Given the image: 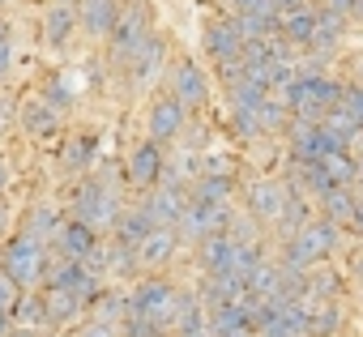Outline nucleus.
<instances>
[{
  "instance_id": "obj_1",
  "label": "nucleus",
  "mask_w": 363,
  "mask_h": 337,
  "mask_svg": "<svg viewBox=\"0 0 363 337\" xmlns=\"http://www.w3.org/2000/svg\"><path fill=\"white\" fill-rule=\"evenodd\" d=\"M342 227L337 222H329V218H312L295 239H286V244H278V265H286V269H316V265H325L337 248H342Z\"/></svg>"
},
{
  "instance_id": "obj_2",
  "label": "nucleus",
  "mask_w": 363,
  "mask_h": 337,
  "mask_svg": "<svg viewBox=\"0 0 363 337\" xmlns=\"http://www.w3.org/2000/svg\"><path fill=\"white\" fill-rule=\"evenodd\" d=\"M0 269H5L22 290H43L48 269H52V248L30 239L26 231H18L13 239H5V248H0Z\"/></svg>"
},
{
  "instance_id": "obj_3",
  "label": "nucleus",
  "mask_w": 363,
  "mask_h": 337,
  "mask_svg": "<svg viewBox=\"0 0 363 337\" xmlns=\"http://www.w3.org/2000/svg\"><path fill=\"white\" fill-rule=\"evenodd\" d=\"M120 210H124L120 193H116V188H107V184H99L94 176H86V180L73 188L69 218H77V222H86V227H94V231L103 235V231H111V227H116Z\"/></svg>"
},
{
  "instance_id": "obj_4",
  "label": "nucleus",
  "mask_w": 363,
  "mask_h": 337,
  "mask_svg": "<svg viewBox=\"0 0 363 337\" xmlns=\"http://www.w3.org/2000/svg\"><path fill=\"white\" fill-rule=\"evenodd\" d=\"M206 56L218 64V77H223V86H231V81H240V64H244V35H240V26H235V18H218V22H210L206 26Z\"/></svg>"
},
{
  "instance_id": "obj_5",
  "label": "nucleus",
  "mask_w": 363,
  "mask_h": 337,
  "mask_svg": "<svg viewBox=\"0 0 363 337\" xmlns=\"http://www.w3.org/2000/svg\"><path fill=\"white\" fill-rule=\"evenodd\" d=\"M150 30H154L150 5H145V0H128V5L120 9V18H116V26H111V35H107V56H111V64L124 69V60L141 47V39H145Z\"/></svg>"
},
{
  "instance_id": "obj_6",
  "label": "nucleus",
  "mask_w": 363,
  "mask_h": 337,
  "mask_svg": "<svg viewBox=\"0 0 363 337\" xmlns=\"http://www.w3.org/2000/svg\"><path fill=\"white\" fill-rule=\"evenodd\" d=\"M128 299H133V316H141V320H150V324H158V329H171V312H175L179 286H171V282L158 278V273H145V278L128 290Z\"/></svg>"
},
{
  "instance_id": "obj_7",
  "label": "nucleus",
  "mask_w": 363,
  "mask_h": 337,
  "mask_svg": "<svg viewBox=\"0 0 363 337\" xmlns=\"http://www.w3.org/2000/svg\"><path fill=\"white\" fill-rule=\"evenodd\" d=\"M235 205H197V201H189V210H184V218H179V244H206L210 235H227L231 231V222H235Z\"/></svg>"
},
{
  "instance_id": "obj_8",
  "label": "nucleus",
  "mask_w": 363,
  "mask_h": 337,
  "mask_svg": "<svg viewBox=\"0 0 363 337\" xmlns=\"http://www.w3.org/2000/svg\"><path fill=\"white\" fill-rule=\"evenodd\" d=\"M103 286H107V282H103L99 273H90V265H82V261H60V256H52V269H48V282H43V290H69V295H77L86 307L99 299Z\"/></svg>"
},
{
  "instance_id": "obj_9",
  "label": "nucleus",
  "mask_w": 363,
  "mask_h": 337,
  "mask_svg": "<svg viewBox=\"0 0 363 337\" xmlns=\"http://www.w3.org/2000/svg\"><path fill=\"white\" fill-rule=\"evenodd\" d=\"M171 98L184 107V111H201L210 103V73L193 56L175 60V69H171Z\"/></svg>"
},
{
  "instance_id": "obj_10",
  "label": "nucleus",
  "mask_w": 363,
  "mask_h": 337,
  "mask_svg": "<svg viewBox=\"0 0 363 337\" xmlns=\"http://www.w3.org/2000/svg\"><path fill=\"white\" fill-rule=\"evenodd\" d=\"M184 128H189V111L179 107L171 94H158V98L145 107V137H150V141H158V145H175Z\"/></svg>"
},
{
  "instance_id": "obj_11",
  "label": "nucleus",
  "mask_w": 363,
  "mask_h": 337,
  "mask_svg": "<svg viewBox=\"0 0 363 337\" xmlns=\"http://www.w3.org/2000/svg\"><path fill=\"white\" fill-rule=\"evenodd\" d=\"M286 193H291V184H282V180H252L244 188V214L257 218L261 227H278Z\"/></svg>"
},
{
  "instance_id": "obj_12",
  "label": "nucleus",
  "mask_w": 363,
  "mask_h": 337,
  "mask_svg": "<svg viewBox=\"0 0 363 337\" xmlns=\"http://www.w3.org/2000/svg\"><path fill=\"white\" fill-rule=\"evenodd\" d=\"M162 64H167V35L162 30H150L145 39H141V47L124 60V73H128V81L133 86H154L158 81V73H162Z\"/></svg>"
},
{
  "instance_id": "obj_13",
  "label": "nucleus",
  "mask_w": 363,
  "mask_h": 337,
  "mask_svg": "<svg viewBox=\"0 0 363 337\" xmlns=\"http://www.w3.org/2000/svg\"><path fill=\"white\" fill-rule=\"evenodd\" d=\"M86 265H90V273H99L103 282H124V278H137V273H141L137 248H128V244H120V239H103Z\"/></svg>"
},
{
  "instance_id": "obj_14",
  "label": "nucleus",
  "mask_w": 363,
  "mask_h": 337,
  "mask_svg": "<svg viewBox=\"0 0 363 337\" xmlns=\"http://www.w3.org/2000/svg\"><path fill=\"white\" fill-rule=\"evenodd\" d=\"M162 166H167V145H158V141H137L133 145V154H128V162H124V171H128V184L133 188H141V193H150L154 184H158V176H162Z\"/></svg>"
},
{
  "instance_id": "obj_15",
  "label": "nucleus",
  "mask_w": 363,
  "mask_h": 337,
  "mask_svg": "<svg viewBox=\"0 0 363 337\" xmlns=\"http://www.w3.org/2000/svg\"><path fill=\"white\" fill-rule=\"evenodd\" d=\"M286 137H291V158H295V162H325L329 154L342 149L320 124H299V120H291Z\"/></svg>"
},
{
  "instance_id": "obj_16",
  "label": "nucleus",
  "mask_w": 363,
  "mask_h": 337,
  "mask_svg": "<svg viewBox=\"0 0 363 337\" xmlns=\"http://www.w3.org/2000/svg\"><path fill=\"white\" fill-rule=\"evenodd\" d=\"M99 244H103V235H99L94 227H86V222H77V218H65V227H60L56 239H52V256H60V261H82V265H86Z\"/></svg>"
},
{
  "instance_id": "obj_17",
  "label": "nucleus",
  "mask_w": 363,
  "mask_h": 337,
  "mask_svg": "<svg viewBox=\"0 0 363 337\" xmlns=\"http://www.w3.org/2000/svg\"><path fill=\"white\" fill-rule=\"evenodd\" d=\"M179 248H184V244H179V231H175V227H158V231H150V235L137 244V265H141V273H158V269H167V265L175 261Z\"/></svg>"
},
{
  "instance_id": "obj_18",
  "label": "nucleus",
  "mask_w": 363,
  "mask_h": 337,
  "mask_svg": "<svg viewBox=\"0 0 363 337\" xmlns=\"http://www.w3.org/2000/svg\"><path fill=\"white\" fill-rule=\"evenodd\" d=\"M145 214H150V222L154 227H179V218H184V210H189V193L184 188H150L141 201H137Z\"/></svg>"
},
{
  "instance_id": "obj_19",
  "label": "nucleus",
  "mask_w": 363,
  "mask_h": 337,
  "mask_svg": "<svg viewBox=\"0 0 363 337\" xmlns=\"http://www.w3.org/2000/svg\"><path fill=\"white\" fill-rule=\"evenodd\" d=\"M99 158V132H69L65 149H60V171L65 176H90Z\"/></svg>"
},
{
  "instance_id": "obj_20",
  "label": "nucleus",
  "mask_w": 363,
  "mask_h": 337,
  "mask_svg": "<svg viewBox=\"0 0 363 337\" xmlns=\"http://www.w3.org/2000/svg\"><path fill=\"white\" fill-rule=\"evenodd\" d=\"M120 0H82L77 5V26H82V35H90V39H107L111 35V26H116V18H120Z\"/></svg>"
},
{
  "instance_id": "obj_21",
  "label": "nucleus",
  "mask_w": 363,
  "mask_h": 337,
  "mask_svg": "<svg viewBox=\"0 0 363 337\" xmlns=\"http://www.w3.org/2000/svg\"><path fill=\"white\" fill-rule=\"evenodd\" d=\"M342 307L337 299H303V337H337Z\"/></svg>"
},
{
  "instance_id": "obj_22",
  "label": "nucleus",
  "mask_w": 363,
  "mask_h": 337,
  "mask_svg": "<svg viewBox=\"0 0 363 337\" xmlns=\"http://www.w3.org/2000/svg\"><path fill=\"white\" fill-rule=\"evenodd\" d=\"M201 329H206V303H201V295H197V290H179L175 312H171V329H167V333H175V337H193V333H201Z\"/></svg>"
},
{
  "instance_id": "obj_23",
  "label": "nucleus",
  "mask_w": 363,
  "mask_h": 337,
  "mask_svg": "<svg viewBox=\"0 0 363 337\" xmlns=\"http://www.w3.org/2000/svg\"><path fill=\"white\" fill-rule=\"evenodd\" d=\"M77 30H82V26H77V9H73V5H52V9H48V18H43V43H48V47L65 52Z\"/></svg>"
},
{
  "instance_id": "obj_24",
  "label": "nucleus",
  "mask_w": 363,
  "mask_h": 337,
  "mask_svg": "<svg viewBox=\"0 0 363 337\" xmlns=\"http://www.w3.org/2000/svg\"><path fill=\"white\" fill-rule=\"evenodd\" d=\"M43 299H48V324H52V329L82 324V320L90 316V307H86L77 295H69V290H43Z\"/></svg>"
},
{
  "instance_id": "obj_25",
  "label": "nucleus",
  "mask_w": 363,
  "mask_h": 337,
  "mask_svg": "<svg viewBox=\"0 0 363 337\" xmlns=\"http://www.w3.org/2000/svg\"><path fill=\"white\" fill-rule=\"evenodd\" d=\"M278 35H282L295 52H308V47H312V35H316V9L303 5V9L286 13V18L278 22Z\"/></svg>"
},
{
  "instance_id": "obj_26",
  "label": "nucleus",
  "mask_w": 363,
  "mask_h": 337,
  "mask_svg": "<svg viewBox=\"0 0 363 337\" xmlns=\"http://www.w3.org/2000/svg\"><path fill=\"white\" fill-rule=\"evenodd\" d=\"M150 231H158V227H154V222H150V214L133 201V205H124V210H120V218H116V227H111V239H120V244L137 248Z\"/></svg>"
},
{
  "instance_id": "obj_27",
  "label": "nucleus",
  "mask_w": 363,
  "mask_h": 337,
  "mask_svg": "<svg viewBox=\"0 0 363 337\" xmlns=\"http://www.w3.org/2000/svg\"><path fill=\"white\" fill-rule=\"evenodd\" d=\"M342 35H346V18H337L333 9H325V5H316V35H312V56H329L337 43H342Z\"/></svg>"
},
{
  "instance_id": "obj_28",
  "label": "nucleus",
  "mask_w": 363,
  "mask_h": 337,
  "mask_svg": "<svg viewBox=\"0 0 363 337\" xmlns=\"http://www.w3.org/2000/svg\"><path fill=\"white\" fill-rule=\"evenodd\" d=\"M90 316H94V320L124 324V320L133 316V299H128V290H124V286H103V290H99V299L90 303Z\"/></svg>"
},
{
  "instance_id": "obj_29",
  "label": "nucleus",
  "mask_w": 363,
  "mask_h": 337,
  "mask_svg": "<svg viewBox=\"0 0 363 337\" xmlns=\"http://www.w3.org/2000/svg\"><path fill=\"white\" fill-rule=\"evenodd\" d=\"M231 197H235L231 176H197L189 188V201H197V205H231Z\"/></svg>"
},
{
  "instance_id": "obj_30",
  "label": "nucleus",
  "mask_w": 363,
  "mask_h": 337,
  "mask_svg": "<svg viewBox=\"0 0 363 337\" xmlns=\"http://www.w3.org/2000/svg\"><path fill=\"white\" fill-rule=\"evenodd\" d=\"M320 218H329L342 231H350V222L359 218V193L354 188H333L329 197H320Z\"/></svg>"
},
{
  "instance_id": "obj_31",
  "label": "nucleus",
  "mask_w": 363,
  "mask_h": 337,
  "mask_svg": "<svg viewBox=\"0 0 363 337\" xmlns=\"http://www.w3.org/2000/svg\"><path fill=\"white\" fill-rule=\"evenodd\" d=\"M22 128H26L30 137L48 141V137H56V132H60V111H52L43 98H30V103L22 107Z\"/></svg>"
},
{
  "instance_id": "obj_32",
  "label": "nucleus",
  "mask_w": 363,
  "mask_h": 337,
  "mask_svg": "<svg viewBox=\"0 0 363 337\" xmlns=\"http://www.w3.org/2000/svg\"><path fill=\"white\" fill-rule=\"evenodd\" d=\"M65 227V218H60V210L56 205H35L30 214H26V222H22V231L30 235V239H39V244H48L52 248V239H56V231Z\"/></svg>"
},
{
  "instance_id": "obj_33",
  "label": "nucleus",
  "mask_w": 363,
  "mask_h": 337,
  "mask_svg": "<svg viewBox=\"0 0 363 337\" xmlns=\"http://www.w3.org/2000/svg\"><path fill=\"white\" fill-rule=\"evenodd\" d=\"M13 324H22V329H52L48 324V299H43V290H26L22 295V303H18V312H13Z\"/></svg>"
},
{
  "instance_id": "obj_34",
  "label": "nucleus",
  "mask_w": 363,
  "mask_h": 337,
  "mask_svg": "<svg viewBox=\"0 0 363 337\" xmlns=\"http://www.w3.org/2000/svg\"><path fill=\"white\" fill-rule=\"evenodd\" d=\"M261 103H265V98H261ZM261 103H252V107H227L235 137H244V141H257V137H265V128H261Z\"/></svg>"
},
{
  "instance_id": "obj_35",
  "label": "nucleus",
  "mask_w": 363,
  "mask_h": 337,
  "mask_svg": "<svg viewBox=\"0 0 363 337\" xmlns=\"http://www.w3.org/2000/svg\"><path fill=\"white\" fill-rule=\"evenodd\" d=\"M337 295H342L337 273H329V269H308V295H303V299H337Z\"/></svg>"
},
{
  "instance_id": "obj_36",
  "label": "nucleus",
  "mask_w": 363,
  "mask_h": 337,
  "mask_svg": "<svg viewBox=\"0 0 363 337\" xmlns=\"http://www.w3.org/2000/svg\"><path fill=\"white\" fill-rule=\"evenodd\" d=\"M337 111L363 132V81H346V86H342V103H337Z\"/></svg>"
},
{
  "instance_id": "obj_37",
  "label": "nucleus",
  "mask_w": 363,
  "mask_h": 337,
  "mask_svg": "<svg viewBox=\"0 0 363 337\" xmlns=\"http://www.w3.org/2000/svg\"><path fill=\"white\" fill-rule=\"evenodd\" d=\"M235 244H261V222L257 218H248L244 210L235 214V222H231V231H227Z\"/></svg>"
},
{
  "instance_id": "obj_38",
  "label": "nucleus",
  "mask_w": 363,
  "mask_h": 337,
  "mask_svg": "<svg viewBox=\"0 0 363 337\" xmlns=\"http://www.w3.org/2000/svg\"><path fill=\"white\" fill-rule=\"evenodd\" d=\"M22 295H26V290H22V286H18V282H13V278L5 273V269H0V312H5L9 320H13V312H18Z\"/></svg>"
},
{
  "instance_id": "obj_39",
  "label": "nucleus",
  "mask_w": 363,
  "mask_h": 337,
  "mask_svg": "<svg viewBox=\"0 0 363 337\" xmlns=\"http://www.w3.org/2000/svg\"><path fill=\"white\" fill-rule=\"evenodd\" d=\"M43 103H48L52 111H69V107H73V90L65 86V77L48 81V90H43Z\"/></svg>"
},
{
  "instance_id": "obj_40",
  "label": "nucleus",
  "mask_w": 363,
  "mask_h": 337,
  "mask_svg": "<svg viewBox=\"0 0 363 337\" xmlns=\"http://www.w3.org/2000/svg\"><path fill=\"white\" fill-rule=\"evenodd\" d=\"M77 337H124V329L111 324V320H94V316H86V320L77 324Z\"/></svg>"
},
{
  "instance_id": "obj_41",
  "label": "nucleus",
  "mask_w": 363,
  "mask_h": 337,
  "mask_svg": "<svg viewBox=\"0 0 363 337\" xmlns=\"http://www.w3.org/2000/svg\"><path fill=\"white\" fill-rule=\"evenodd\" d=\"M120 329H124V337H162V333H167V329H158V324H150V320H141V316H128Z\"/></svg>"
},
{
  "instance_id": "obj_42",
  "label": "nucleus",
  "mask_w": 363,
  "mask_h": 337,
  "mask_svg": "<svg viewBox=\"0 0 363 337\" xmlns=\"http://www.w3.org/2000/svg\"><path fill=\"white\" fill-rule=\"evenodd\" d=\"M13 60H18V47H13V35H9V39H0V86L9 81V73H13Z\"/></svg>"
},
{
  "instance_id": "obj_43",
  "label": "nucleus",
  "mask_w": 363,
  "mask_h": 337,
  "mask_svg": "<svg viewBox=\"0 0 363 337\" xmlns=\"http://www.w3.org/2000/svg\"><path fill=\"white\" fill-rule=\"evenodd\" d=\"M320 5H325V9H333L337 18H346V22H354V5H359V0H320Z\"/></svg>"
},
{
  "instance_id": "obj_44",
  "label": "nucleus",
  "mask_w": 363,
  "mask_h": 337,
  "mask_svg": "<svg viewBox=\"0 0 363 337\" xmlns=\"http://www.w3.org/2000/svg\"><path fill=\"white\" fill-rule=\"evenodd\" d=\"M269 5H274V13H278V18H286V13H295V9H303V5H308V0H269Z\"/></svg>"
},
{
  "instance_id": "obj_45",
  "label": "nucleus",
  "mask_w": 363,
  "mask_h": 337,
  "mask_svg": "<svg viewBox=\"0 0 363 337\" xmlns=\"http://www.w3.org/2000/svg\"><path fill=\"white\" fill-rule=\"evenodd\" d=\"M5 235H9V205L0 197V244H5Z\"/></svg>"
},
{
  "instance_id": "obj_46",
  "label": "nucleus",
  "mask_w": 363,
  "mask_h": 337,
  "mask_svg": "<svg viewBox=\"0 0 363 337\" xmlns=\"http://www.w3.org/2000/svg\"><path fill=\"white\" fill-rule=\"evenodd\" d=\"M9 337H43V333H39V329H22V324H13Z\"/></svg>"
},
{
  "instance_id": "obj_47",
  "label": "nucleus",
  "mask_w": 363,
  "mask_h": 337,
  "mask_svg": "<svg viewBox=\"0 0 363 337\" xmlns=\"http://www.w3.org/2000/svg\"><path fill=\"white\" fill-rule=\"evenodd\" d=\"M350 269H354V278H359V282H363V248H359V252H354V261H350Z\"/></svg>"
},
{
  "instance_id": "obj_48",
  "label": "nucleus",
  "mask_w": 363,
  "mask_h": 337,
  "mask_svg": "<svg viewBox=\"0 0 363 337\" xmlns=\"http://www.w3.org/2000/svg\"><path fill=\"white\" fill-rule=\"evenodd\" d=\"M5 184H9V166H5V158H0V197H5Z\"/></svg>"
},
{
  "instance_id": "obj_49",
  "label": "nucleus",
  "mask_w": 363,
  "mask_h": 337,
  "mask_svg": "<svg viewBox=\"0 0 363 337\" xmlns=\"http://www.w3.org/2000/svg\"><path fill=\"white\" fill-rule=\"evenodd\" d=\"M9 329H13V320H9L5 312H0V337H9Z\"/></svg>"
},
{
  "instance_id": "obj_50",
  "label": "nucleus",
  "mask_w": 363,
  "mask_h": 337,
  "mask_svg": "<svg viewBox=\"0 0 363 337\" xmlns=\"http://www.w3.org/2000/svg\"><path fill=\"white\" fill-rule=\"evenodd\" d=\"M231 337H261L257 329H244V333H231Z\"/></svg>"
},
{
  "instance_id": "obj_51",
  "label": "nucleus",
  "mask_w": 363,
  "mask_h": 337,
  "mask_svg": "<svg viewBox=\"0 0 363 337\" xmlns=\"http://www.w3.org/2000/svg\"><path fill=\"white\" fill-rule=\"evenodd\" d=\"M354 22H363V0H359V5H354Z\"/></svg>"
},
{
  "instance_id": "obj_52",
  "label": "nucleus",
  "mask_w": 363,
  "mask_h": 337,
  "mask_svg": "<svg viewBox=\"0 0 363 337\" xmlns=\"http://www.w3.org/2000/svg\"><path fill=\"white\" fill-rule=\"evenodd\" d=\"M56 5H73V9H77V5H82V0H56Z\"/></svg>"
},
{
  "instance_id": "obj_53",
  "label": "nucleus",
  "mask_w": 363,
  "mask_h": 337,
  "mask_svg": "<svg viewBox=\"0 0 363 337\" xmlns=\"http://www.w3.org/2000/svg\"><path fill=\"white\" fill-rule=\"evenodd\" d=\"M359 303H363V282H359Z\"/></svg>"
},
{
  "instance_id": "obj_54",
  "label": "nucleus",
  "mask_w": 363,
  "mask_h": 337,
  "mask_svg": "<svg viewBox=\"0 0 363 337\" xmlns=\"http://www.w3.org/2000/svg\"><path fill=\"white\" fill-rule=\"evenodd\" d=\"M5 5H9V0H0V9H5Z\"/></svg>"
},
{
  "instance_id": "obj_55",
  "label": "nucleus",
  "mask_w": 363,
  "mask_h": 337,
  "mask_svg": "<svg viewBox=\"0 0 363 337\" xmlns=\"http://www.w3.org/2000/svg\"><path fill=\"white\" fill-rule=\"evenodd\" d=\"M231 5H244V0H231Z\"/></svg>"
}]
</instances>
